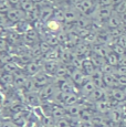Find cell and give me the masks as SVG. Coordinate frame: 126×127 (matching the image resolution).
Instances as JSON below:
<instances>
[{
  "mask_svg": "<svg viewBox=\"0 0 126 127\" xmlns=\"http://www.w3.org/2000/svg\"><path fill=\"white\" fill-rule=\"evenodd\" d=\"M75 9L80 12V14L82 16H92L93 12L96 9V3L91 0H80L79 2L75 4Z\"/></svg>",
  "mask_w": 126,
  "mask_h": 127,
  "instance_id": "6da1fadb",
  "label": "cell"
},
{
  "mask_svg": "<svg viewBox=\"0 0 126 127\" xmlns=\"http://www.w3.org/2000/svg\"><path fill=\"white\" fill-rule=\"evenodd\" d=\"M25 14H26V12L23 10H21V9H9L7 11V18L11 22L17 23L21 20H25L26 19Z\"/></svg>",
  "mask_w": 126,
  "mask_h": 127,
  "instance_id": "7a4b0ae2",
  "label": "cell"
},
{
  "mask_svg": "<svg viewBox=\"0 0 126 127\" xmlns=\"http://www.w3.org/2000/svg\"><path fill=\"white\" fill-rule=\"evenodd\" d=\"M84 75L85 74H84L80 69H75L71 74H70V76H71V82L73 83V85L75 87L82 86V84H83L84 81H85Z\"/></svg>",
  "mask_w": 126,
  "mask_h": 127,
  "instance_id": "3957f363",
  "label": "cell"
},
{
  "mask_svg": "<svg viewBox=\"0 0 126 127\" xmlns=\"http://www.w3.org/2000/svg\"><path fill=\"white\" fill-rule=\"evenodd\" d=\"M107 27L110 29H115V28H120V27H123L124 24L122 22V19H121V16L118 13H116L115 11H113V13L110 16V18L107 19Z\"/></svg>",
  "mask_w": 126,
  "mask_h": 127,
  "instance_id": "277c9868",
  "label": "cell"
},
{
  "mask_svg": "<svg viewBox=\"0 0 126 127\" xmlns=\"http://www.w3.org/2000/svg\"><path fill=\"white\" fill-rule=\"evenodd\" d=\"M80 16H81V14H80V12L75 9V7H74V9L70 8L64 11V21L67 23L75 22L77 19H79Z\"/></svg>",
  "mask_w": 126,
  "mask_h": 127,
  "instance_id": "5b68a950",
  "label": "cell"
},
{
  "mask_svg": "<svg viewBox=\"0 0 126 127\" xmlns=\"http://www.w3.org/2000/svg\"><path fill=\"white\" fill-rule=\"evenodd\" d=\"M53 12H54V8L53 7H51V6L42 7V8H40V16H39V18L43 22H47V21H49L53 17Z\"/></svg>",
  "mask_w": 126,
  "mask_h": 127,
  "instance_id": "8992f818",
  "label": "cell"
},
{
  "mask_svg": "<svg viewBox=\"0 0 126 127\" xmlns=\"http://www.w3.org/2000/svg\"><path fill=\"white\" fill-rule=\"evenodd\" d=\"M95 69L96 67H95V65L93 64V62L91 61V59H90V60H83L81 62V67H80V70L85 75H91L92 73L95 71Z\"/></svg>",
  "mask_w": 126,
  "mask_h": 127,
  "instance_id": "52a82bcc",
  "label": "cell"
},
{
  "mask_svg": "<svg viewBox=\"0 0 126 127\" xmlns=\"http://www.w3.org/2000/svg\"><path fill=\"white\" fill-rule=\"evenodd\" d=\"M111 95L114 98V101L116 102H122L126 99V92L125 90L120 89L118 86L116 87H112V91H111Z\"/></svg>",
  "mask_w": 126,
  "mask_h": 127,
  "instance_id": "ba28073f",
  "label": "cell"
},
{
  "mask_svg": "<svg viewBox=\"0 0 126 127\" xmlns=\"http://www.w3.org/2000/svg\"><path fill=\"white\" fill-rule=\"evenodd\" d=\"M95 89H96V86L94 85V83L91 80H85L81 86V92L84 94V96H89Z\"/></svg>",
  "mask_w": 126,
  "mask_h": 127,
  "instance_id": "9c48e42d",
  "label": "cell"
},
{
  "mask_svg": "<svg viewBox=\"0 0 126 127\" xmlns=\"http://www.w3.org/2000/svg\"><path fill=\"white\" fill-rule=\"evenodd\" d=\"M89 98L93 99V101H95V102H98V101H101V99L105 98V93L102 90V87H96V89L89 95Z\"/></svg>",
  "mask_w": 126,
  "mask_h": 127,
  "instance_id": "30bf717a",
  "label": "cell"
},
{
  "mask_svg": "<svg viewBox=\"0 0 126 127\" xmlns=\"http://www.w3.org/2000/svg\"><path fill=\"white\" fill-rule=\"evenodd\" d=\"M106 64L111 65V66L118 65V55L116 53H114L113 51L112 52H108L107 55H106Z\"/></svg>",
  "mask_w": 126,
  "mask_h": 127,
  "instance_id": "8fae6325",
  "label": "cell"
},
{
  "mask_svg": "<svg viewBox=\"0 0 126 127\" xmlns=\"http://www.w3.org/2000/svg\"><path fill=\"white\" fill-rule=\"evenodd\" d=\"M20 9L23 10L25 12L31 11L34 8V2L32 0H20Z\"/></svg>",
  "mask_w": 126,
  "mask_h": 127,
  "instance_id": "7c38bea8",
  "label": "cell"
},
{
  "mask_svg": "<svg viewBox=\"0 0 126 127\" xmlns=\"http://www.w3.org/2000/svg\"><path fill=\"white\" fill-rule=\"evenodd\" d=\"M27 73L31 75H35L37 73H39V65L35 62H30L27 65Z\"/></svg>",
  "mask_w": 126,
  "mask_h": 127,
  "instance_id": "4fadbf2b",
  "label": "cell"
},
{
  "mask_svg": "<svg viewBox=\"0 0 126 127\" xmlns=\"http://www.w3.org/2000/svg\"><path fill=\"white\" fill-rule=\"evenodd\" d=\"M60 27H61V22L54 20V19H50L49 21H47V28L50 31H57Z\"/></svg>",
  "mask_w": 126,
  "mask_h": 127,
  "instance_id": "5bb4252c",
  "label": "cell"
},
{
  "mask_svg": "<svg viewBox=\"0 0 126 127\" xmlns=\"http://www.w3.org/2000/svg\"><path fill=\"white\" fill-rule=\"evenodd\" d=\"M113 9H114V11L118 14H122V13H124V12H126V0H122V1L116 4L115 8H113Z\"/></svg>",
  "mask_w": 126,
  "mask_h": 127,
  "instance_id": "9a60e30c",
  "label": "cell"
},
{
  "mask_svg": "<svg viewBox=\"0 0 126 127\" xmlns=\"http://www.w3.org/2000/svg\"><path fill=\"white\" fill-rule=\"evenodd\" d=\"M38 32H35L34 30H29L28 32L26 33V36H27V40L29 41L30 43H33V42H35V40H37V38H38V34H37Z\"/></svg>",
  "mask_w": 126,
  "mask_h": 127,
  "instance_id": "2e32d148",
  "label": "cell"
},
{
  "mask_svg": "<svg viewBox=\"0 0 126 127\" xmlns=\"http://www.w3.org/2000/svg\"><path fill=\"white\" fill-rule=\"evenodd\" d=\"M125 50H126L125 48H123L122 45L117 44V43H114V46H113V49H112L113 52L116 53L117 55H123V54H125Z\"/></svg>",
  "mask_w": 126,
  "mask_h": 127,
  "instance_id": "e0dca14e",
  "label": "cell"
},
{
  "mask_svg": "<svg viewBox=\"0 0 126 127\" xmlns=\"http://www.w3.org/2000/svg\"><path fill=\"white\" fill-rule=\"evenodd\" d=\"M55 127H71V124L67 119H64L62 117V118L58 119V122L55 123Z\"/></svg>",
  "mask_w": 126,
  "mask_h": 127,
  "instance_id": "ac0fdd59",
  "label": "cell"
},
{
  "mask_svg": "<svg viewBox=\"0 0 126 127\" xmlns=\"http://www.w3.org/2000/svg\"><path fill=\"white\" fill-rule=\"evenodd\" d=\"M0 127H18V126L13 123V121H10V119H2L1 123H0Z\"/></svg>",
  "mask_w": 126,
  "mask_h": 127,
  "instance_id": "d6986e66",
  "label": "cell"
},
{
  "mask_svg": "<svg viewBox=\"0 0 126 127\" xmlns=\"http://www.w3.org/2000/svg\"><path fill=\"white\" fill-rule=\"evenodd\" d=\"M112 6V0H96V7Z\"/></svg>",
  "mask_w": 126,
  "mask_h": 127,
  "instance_id": "ffe728a7",
  "label": "cell"
},
{
  "mask_svg": "<svg viewBox=\"0 0 126 127\" xmlns=\"http://www.w3.org/2000/svg\"><path fill=\"white\" fill-rule=\"evenodd\" d=\"M9 3H11V4L20 3V0H9Z\"/></svg>",
  "mask_w": 126,
  "mask_h": 127,
  "instance_id": "44dd1931",
  "label": "cell"
},
{
  "mask_svg": "<svg viewBox=\"0 0 126 127\" xmlns=\"http://www.w3.org/2000/svg\"><path fill=\"white\" fill-rule=\"evenodd\" d=\"M32 1L34 2V3H35V2H37V3H40V2H42L43 0H32Z\"/></svg>",
  "mask_w": 126,
  "mask_h": 127,
  "instance_id": "7402d4cb",
  "label": "cell"
},
{
  "mask_svg": "<svg viewBox=\"0 0 126 127\" xmlns=\"http://www.w3.org/2000/svg\"><path fill=\"white\" fill-rule=\"evenodd\" d=\"M91 1H93V2H95V3H96V0H91Z\"/></svg>",
  "mask_w": 126,
  "mask_h": 127,
  "instance_id": "603a6c76",
  "label": "cell"
},
{
  "mask_svg": "<svg viewBox=\"0 0 126 127\" xmlns=\"http://www.w3.org/2000/svg\"><path fill=\"white\" fill-rule=\"evenodd\" d=\"M0 60H1V55H0Z\"/></svg>",
  "mask_w": 126,
  "mask_h": 127,
  "instance_id": "cb8c5ba5",
  "label": "cell"
},
{
  "mask_svg": "<svg viewBox=\"0 0 126 127\" xmlns=\"http://www.w3.org/2000/svg\"><path fill=\"white\" fill-rule=\"evenodd\" d=\"M125 54H126V50H125Z\"/></svg>",
  "mask_w": 126,
  "mask_h": 127,
  "instance_id": "d4e9b609",
  "label": "cell"
}]
</instances>
